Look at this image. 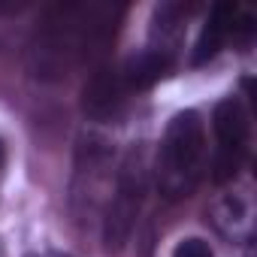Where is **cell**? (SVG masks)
<instances>
[{
    "label": "cell",
    "mask_w": 257,
    "mask_h": 257,
    "mask_svg": "<svg viewBox=\"0 0 257 257\" xmlns=\"http://www.w3.org/2000/svg\"><path fill=\"white\" fill-rule=\"evenodd\" d=\"M233 19H236V7H233V4H218V7L212 10L209 22H206L203 34H200V40H197V46H194V64H206V61H212V58L221 52L224 40H227L230 31H233Z\"/></svg>",
    "instance_id": "4"
},
{
    "label": "cell",
    "mask_w": 257,
    "mask_h": 257,
    "mask_svg": "<svg viewBox=\"0 0 257 257\" xmlns=\"http://www.w3.org/2000/svg\"><path fill=\"white\" fill-rule=\"evenodd\" d=\"M173 257H215V254H212L209 242H203V239H182L176 245Z\"/></svg>",
    "instance_id": "7"
},
{
    "label": "cell",
    "mask_w": 257,
    "mask_h": 257,
    "mask_svg": "<svg viewBox=\"0 0 257 257\" xmlns=\"http://www.w3.org/2000/svg\"><path fill=\"white\" fill-rule=\"evenodd\" d=\"M146 194V173H143V158L140 152H131L127 161L121 164L118 173V191L106 209L103 218V248L109 254H121L124 245L131 242V233L137 227V215L143 206Z\"/></svg>",
    "instance_id": "2"
},
{
    "label": "cell",
    "mask_w": 257,
    "mask_h": 257,
    "mask_svg": "<svg viewBox=\"0 0 257 257\" xmlns=\"http://www.w3.org/2000/svg\"><path fill=\"white\" fill-rule=\"evenodd\" d=\"M170 70H173V61H170L167 52H143V55L127 61V67H124V85L127 88H137V91H146V88L158 85Z\"/></svg>",
    "instance_id": "5"
},
{
    "label": "cell",
    "mask_w": 257,
    "mask_h": 257,
    "mask_svg": "<svg viewBox=\"0 0 257 257\" xmlns=\"http://www.w3.org/2000/svg\"><path fill=\"white\" fill-rule=\"evenodd\" d=\"M212 127H215V137H218V149L245 152V143H248V112L242 109V103L236 97H227V100H221L215 106Z\"/></svg>",
    "instance_id": "3"
},
{
    "label": "cell",
    "mask_w": 257,
    "mask_h": 257,
    "mask_svg": "<svg viewBox=\"0 0 257 257\" xmlns=\"http://www.w3.org/2000/svg\"><path fill=\"white\" fill-rule=\"evenodd\" d=\"M4 161H7V149H4V143H0V167H4Z\"/></svg>",
    "instance_id": "8"
},
{
    "label": "cell",
    "mask_w": 257,
    "mask_h": 257,
    "mask_svg": "<svg viewBox=\"0 0 257 257\" xmlns=\"http://www.w3.org/2000/svg\"><path fill=\"white\" fill-rule=\"evenodd\" d=\"M118 100H121L118 79H115L109 70H100V73L85 85V100H82V106H85V112H88L91 118H106V115H112V109L118 106Z\"/></svg>",
    "instance_id": "6"
},
{
    "label": "cell",
    "mask_w": 257,
    "mask_h": 257,
    "mask_svg": "<svg viewBox=\"0 0 257 257\" xmlns=\"http://www.w3.org/2000/svg\"><path fill=\"white\" fill-rule=\"evenodd\" d=\"M206 158V131L194 109L179 112L161 143L158 155V188L167 200L188 197L200 179V167Z\"/></svg>",
    "instance_id": "1"
}]
</instances>
